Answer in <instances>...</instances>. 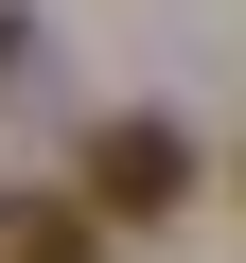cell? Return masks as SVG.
<instances>
[{"instance_id":"3","label":"cell","mask_w":246,"mask_h":263,"mask_svg":"<svg viewBox=\"0 0 246 263\" xmlns=\"http://www.w3.org/2000/svg\"><path fill=\"white\" fill-rule=\"evenodd\" d=\"M18 53H36V18H18V0H0V70H18Z\"/></svg>"},{"instance_id":"2","label":"cell","mask_w":246,"mask_h":263,"mask_svg":"<svg viewBox=\"0 0 246 263\" xmlns=\"http://www.w3.org/2000/svg\"><path fill=\"white\" fill-rule=\"evenodd\" d=\"M0 263H106V228L71 193H0Z\"/></svg>"},{"instance_id":"1","label":"cell","mask_w":246,"mask_h":263,"mask_svg":"<svg viewBox=\"0 0 246 263\" xmlns=\"http://www.w3.org/2000/svg\"><path fill=\"white\" fill-rule=\"evenodd\" d=\"M194 193V141H176V123H106V141H88V211H176Z\"/></svg>"}]
</instances>
